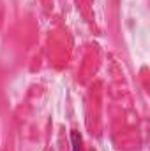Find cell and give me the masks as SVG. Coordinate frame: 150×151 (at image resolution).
Listing matches in <instances>:
<instances>
[{"mask_svg": "<svg viewBox=\"0 0 150 151\" xmlns=\"http://www.w3.org/2000/svg\"><path fill=\"white\" fill-rule=\"evenodd\" d=\"M71 146H73V151H83V148H81V137L78 135V132L71 134Z\"/></svg>", "mask_w": 150, "mask_h": 151, "instance_id": "cell-1", "label": "cell"}]
</instances>
